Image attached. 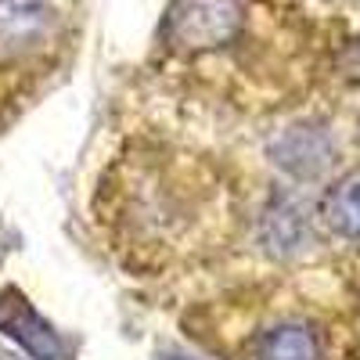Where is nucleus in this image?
Wrapping results in <instances>:
<instances>
[{
  "label": "nucleus",
  "mask_w": 360,
  "mask_h": 360,
  "mask_svg": "<svg viewBox=\"0 0 360 360\" xmlns=\"http://www.w3.org/2000/svg\"><path fill=\"white\" fill-rule=\"evenodd\" d=\"M270 159L285 173L310 180V176H321L335 162V141L321 127H292L281 137L270 141Z\"/></svg>",
  "instance_id": "nucleus-3"
},
{
  "label": "nucleus",
  "mask_w": 360,
  "mask_h": 360,
  "mask_svg": "<svg viewBox=\"0 0 360 360\" xmlns=\"http://www.w3.org/2000/svg\"><path fill=\"white\" fill-rule=\"evenodd\" d=\"M0 332L15 339L33 360H72V346L33 310L18 288L0 292Z\"/></svg>",
  "instance_id": "nucleus-2"
},
{
  "label": "nucleus",
  "mask_w": 360,
  "mask_h": 360,
  "mask_svg": "<svg viewBox=\"0 0 360 360\" xmlns=\"http://www.w3.org/2000/svg\"><path fill=\"white\" fill-rule=\"evenodd\" d=\"M162 360H191V356H162Z\"/></svg>",
  "instance_id": "nucleus-8"
},
{
  "label": "nucleus",
  "mask_w": 360,
  "mask_h": 360,
  "mask_svg": "<svg viewBox=\"0 0 360 360\" xmlns=\"http://www.w3.org/2000/svg\"><path fill=\"white\" fill-rule=\"evenodd\" d=\"M238 25H242L238 0H173L166 37L180 51H213L234 40Z\"/></svg>",
  "instance_id": "nucleus-1"
},
{
  "label": "nucleus",
  "mask_w": 360,
  "mask_h": 360,
  "mask_svg": "<svg viewBox=\"0 0 360 360\" xmlns=\"http://www.w3.org/2000/svg\"><path fill=\"white\" fill-rule=\"evenodd\" d=\"M303 238H307L303 209H299L295 202H288V198L274 202V209H270L266 220H263V242L274 252H292V249L303 245Z\"/></svg>",
  "instance_id": "nucleus-6"
},
{
  "label": "nucleus",
  "mask_w": 360,
  "mask_h": 360,
  "mask_svg": "<svg viewBox=\"0 0 360 360\" xmlns=\"http://www.w3.org/2000/svg\"><path fill=\"white\" fill-rule=\"evenodd\" d=\"M54 8L44 0H0V54H25L54 29Z\"/></svg>",
  "instance_id": "nucleus-4"
},
{
  "label": "nucleus",
  "mask_w": 360,
  "mask_h": 360,
  "mask_svg": "<svg viewBox=\"0 0 360 360\" xmlns=\"http://www.w3.org/2000/svg\"><path fill=\"white\" fill-rule=\"evenodd\" d=\"M324 224L342 238H360V173L339 180L324 198Z\"/></svg>",
  "instance_id": "nucleus-5"
},
{
  "label": "nucleus",
  "mask_w": 360,
  "mask_h": 360,
  "mask_svg": "<svg viewBox=\"0 0 360 360\" xmlns=\"http://www.w3.org/2000/svg\"><path fill=\"white\" fill-rule=\"evenodd\" d=\"M259 360H317V339L303 324L270 328L259 342Z\"/></svg>",
  "instance_id": "nucleus-7"
}]
</instances>
